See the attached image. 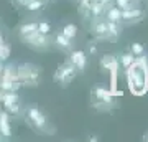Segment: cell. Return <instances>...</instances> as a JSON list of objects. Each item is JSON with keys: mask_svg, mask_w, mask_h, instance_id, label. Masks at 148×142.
Instances as JSON below:
<instances>
[{"mask_svg": "<svg viewBox=\"0 0 148 142\" xmlns=\"http://www.w3.org/2000/svg\"><path fill=\"white\" fill-rule=\"evenodd\" d=\"M25 119L27 124L38 134H51L53 127L48 121V116L43 112V109L36 104H30L25 107Z\"/></svg>", "mask_w": 148, "mask_h": 142, "instance_id": "cell-1", "label": "cell"}, {"mask_svg": "<svg viewBox=\"0 0 148 142\" xmlns=\"http://www.w3.org/2000/svg\"><path fill=\"white\" fill-rule=\"evenodd\" d=\"M90 106L97 111H110L115 106V99L107 88L97 84L90 88Z\"/></svg>", "mask_w": 148, "mask_h": 142, "instance_id": "cell-2", "label": "cell"}, {"mask_svg": "<svg viewBox=\"0 0 148 142\" xmlns=\"http://www.w3.org/2000/svg\"><path fill=\"white\" fill-rule=\"evenodd\" d=\"M40 76H41V69L36 64L21 63L18 66V81H20V84L35 88L40 83Z\"/></svg>", "mask_w": 148, "mask_h": 142, "instance_id": "cell-3", "label": "cell"}, {"mask_svg": "<svg viewBox=\"0 0 148 142\" xmlns=\"http://www.w3.org/2000/svg\"><path fill=\"white\" fill-rule=\"evenodd\" d=\"M127 71V79H128V86L132 93H137V94H142L145 91V83H147V78H145V73L143 69L138 66V64L133 63L130 68L125 69Z\"/></svg>", "mask_w": 148, "mask_h": 142, "instance_id": "cell-4", "label": "cell"}, {"mask_svg": "<svg viewBox=\"0 0 148 142\" xmlns=\"http://www.w3.org/2000/svg\"><path fill=\"white\" fill-rule=\"evenodd\" d=\"M20 40L28 48L36 50V51H46V50H49V48L53 46V42H51L49 35H43L40 32H33L30 35H27V37H21Z\"/></svg>", "mask_w": 148, "mask_h": 142, "instance_id": "cell-5", "label": "cell"}, {"mask_svg": "<svg viewBox=\"0 0 148 142\" xmlns=\"http://www.w3.org/2000/svg\"><path fill=\"white\" fill-rule=\"evenodd\" d=\"M77 76V69L69 63L68 60L58 66V69L54 71V81L61 86V88H68Z\"/></svg>", "mask_w": 148, "mask_h": 142, "instance_id": "cell-6", "label": "cell"}, {"mask_svg": "<svg viewBox=\"0 0 148 142\" xmlns=\"http://www.w3.org/2000/svg\"><path fill=\"white\" fill-rule=\"evenodd\" d=\"M145 17H147V12L143 10L140 5H137V7H132V8H127V10H122L120 23L135 25V23H138V21H142Z\"/></svg>", "mask_w": 148, "mask_h": 142, "instance_id": "cell-7", "label": "cell"}, {"mask_svg": "<svg viewBox=\"0 0 148 142\" xmlns=\"http://www.w3.org/2000/svg\"><path fill=\"white\" fill-rule=\"evenodd\" d=\"M68 56V61L73 64L74 68L77 69V73H84L87 68V55L82 50H71Z\"/></svg>", "mask_w": 148, "mask_h": 142, "instance_id": "cell-8", "label": "cell"}, {"mask_svg": "<svg viewBox=\"0 0 148 142\" xmlns=\"http://www.w3.org/2000/svg\"><path fill=\"white\" fill-rule=\"evenodd\" d=\"M90 35L97 40H107V26L106 20L99 17V18H90Z\"/></svg>", "mask_w": 148, "mask_h": 142, "instance_id": "cell-9", "label": "cell"}, {"mask_svg": "<svg viewBox=\"0 0 148 142\" xmlns=\"http://www.w3.org/2000/svg\"><path fill=\"white\" fill-rule=\"evenodd\" d=\"M51 42H53V45L58 50H61V51H71L73 50V40H69L68 37H64L61 32H56L54 33V37L51 38Z\"/></svg>", "mask_w": 148, "mask_h": 142, "instance_id": "cell-10", "label": "cell"}, {"mask_svg": "<svg viewBox=\"0 0 148 142\" xmlns=\"http://www.w3.org/2000/svg\"><path fill=\"white\" fill-rule=\"evenodd\" d=\"M106 26H107V42H112V43L117 42L122 35V23L106 20Z\"/></svg>", "mask_w": 148, "mask_h": 142, "instance_id": "cell-11", "label": "cell"}, {"mask_svg": "<svg viewBox=\"0 0 148 142\" xmlns=\"http://www.w3.org/2000/svg\"><path fill=\"white\" fill-rule=\"evenodd\" d=\"M0 136H3L5 139L12 137V124H10L8 112H2L0 114Z\"/></svg>", "mask_w": 148, "mask_h": 142, "instance_id": "cell-12", "label": "cell"}, {"mask_svg": "<svg viewBox=\"0 0 148 142\" xmlns=\"http://www.w3.org/2000/svg\"><path fill=\"white\" fill-rule=\"evenodd\" d=\"M102 18H104V20H109V21H119V23H120L122 10L119 8V7H115L114 3H110V5L106 8V12H104Z\"/></svg>", "mask_w": 148, "mask_h": 142, "instance_id": "cell-13", "label": "cell"}, {"mask_svg": "<svg viewBox=\"0 0 148 142\" xmlns=\"http://www.w3.org/2000/svg\"><path fill=\"white\" fill-rule=\"evenodd\" d=\"M117 66H119V61H117L112 55H106V56L101 60V68L104 69V71H110L112 74H115Z\"/></svg>", "mask_w": 148, "mask_h": 142, "instance_id": "cell-14", "label": "cell"}, {"mask_svg": "<svg viewBox=\"0 0 148 142\" xmlns=\"http://www.w3.org/2000/svg\"><path fill=\"white\" fill-rule=\"evenodd\" d=\"M36 26H38V21H25V23H21L18 26V37L21 38V37H27V35L33 33V32H38Z\"/></svg>", "mask_w": 148, "mask_h": 142, "instance_id": "cell-15", "label": "cell"}, {"mask_svg": "<svg viewBox=\"0 0 148 142\" xmlns=\"http://www.w3.org/2000/svg\"><path fill=\"white\" fill-rule=\"evenodd\" d=\"M135 60L137 58H135L130 51H123V53L119 55V60H117V61H119V64H120L123 69H127V68H130V66L135 63Z\"/></svg>", "mask_w": 148, "mask_h": 142, "instance_id": "cell-16", "label": "cell"}, {"mask_svg": "<svg viewBox=\"0 0 148 142\" xmlns=\"http://www.w3.org/2000/svg\"><path fill=\"white\" fill-rule=\"evenodd\" d=\"M59 32L63 33L64 37H68L69 40H74V38L77 37V26L74 25V23H66V25L61 26Z\"/></svg>", "mask_w": 148, "mask_h": 142, "instance_id": "cell-17", "label": "cell"}, {"mask_svg": "<svg viewBox=\"0 0 148 142\" xmlns=\"http://www.w3.org/2000/svg\"><path fill=\"white\" fill-rule=\"evenodd\" d=\"M112 3L115 7H119L120 10H127V8H132V7L140 5L137 0H112Z\"/></svg>", "mask_w": 148, "mask_h": 142, "instance_id": "cell-18", "label": "cell"}, {"mask_svg": "<svg viewBox=\"0 0 148 142\" xmlns=\"http://www.w3.org/2000/svg\"><path fill=\"white\" fill-rule=\"evenodd\" d=\"M128 51L132 53L135 58H142V56H145L147 50H145V46H143L142 43H132L130 48H128Z\"/></svg>", "mask_w": 148, "mask_h": 142, "instance_id": "cell-19", "label": "cell"}, {"mask_svg": "<svg viewBox=\"0 0 148 142\" xmlns=\"http://www.w3.org/2000/svg\"><path fill=\"white\" fill-rule=\"evenodd\" d=\"M43 5H45V2L43 0H27V3H25V8L28 12H38L41 10Z\"/></svg>", "mask_w": 148, "mask_h": 142, "instance_id": "cell-20", "label": "cell"}, {"mask_svg": "<svg viewBox=\"0 0 148 142\" xmlns=\"http://www.w3.org/2000/svg\"><path fill=\"white\" fill-rule=\"evenodd\" d=\"M77 3H79V7H77V10H79V13L84 18H89V8H90V0H77Z\"/></svg>", "mask_w": 148, "mask_h": 142, "instance_id": "cell-21", "label": "cell"}, {"mask_svg": "<svg viewBox=\"0 0 148 142\" xmlns=\"http://www.w3.org/2000/svg\"><path fill=\"white\" fill-rule=\"evenodd\" d=\"M36 30L40 33H43V35H51V32H53V26H51V23H48V21L41 20V21H38Z\"/></svg>", "mask_w": 148, "mask_h": 142, "instance_id": "cell-22", "label": "cell"}, {"mask_svg": "<svg viewBox=\"0 0 148 142\" xmlns=\"http://www.w3.org/2000/svg\"><path fill=\"white\" fill-rule=\"evenodd\" d=\"M2 46H3V51L0 50V60H5L7 55H8V46H7V45H3V43H2Z\"/></svg>", "mask_w": 148, "mask_h": 142, "instance_id": "cell-23", "label": "cell"}, {"mask_svg": "<svg viewBox=\"0 0 148 142\" xmlns=\"http://www.w3.org/2000/svg\"><path fill=\"white\" fill-rule=\"evenodd\" d=\"M143 141H145V142H148V131L145 132V134H143Z\"/></svg>", "mask_w": 148, "mask_h": 142, "instance_id": "cell-24", "label": "cell"}, {"mask_svg": "<svg viewBox=\"0 0 148 142\" xmlns=\"http://www.w3.org/2000/svg\"><path fill=\"white\" fill-rule=\"evenodd\" d=\"M16 2H18V3H21V5H25V3H27V0H16Z\"/></svg>", "mask_w": 148, "mask_h": 142, "instance_id": "cell-25", "label": "cell"}, {"mask_svg": "<svg viewBox=\"0 0 148 142\" xmlns=\"http://www.w3.org/2000/svg\"><path fill=\"white\" fill-rule=\"evenodd\" d=\"M2 43H3V38H2V35H0V45H2Z\"/></svg>", "mask_w": 148, "mask_h": 142, "instance_id": "cell-26", "label": "cell"}, {"mask_svg": "<svg viewBox=\"0 0 148 142\" xmlns=\"http://www.w3.org/2000/svg\"><path fill=\"white\" fill-rule=\"evenodd\" d=\"M137 2H140V0H137Z\"/></svg>", "mask_w": 148, "mask_h": 142, "instance_id": "cell-27", "label": "cell"}]
</instances>
